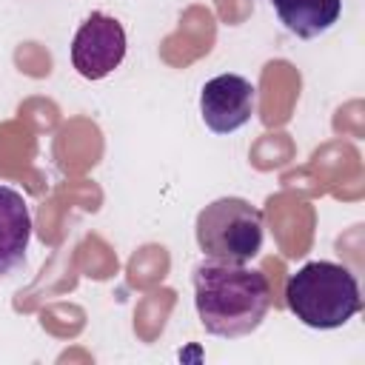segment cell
<instances>
[{"label": "cell", "instance_id": "3", "mask_svg": "<svg viewBox=\"0 0 365 365\" xmlns=\"http://www.w3.org/2000/svg\"><path fill=\"white\" fill-rule=\"evenodd\" d=\"M194 234L205 259L245 265L262 251L265 217L242 197H220L197 214Z\"/></svg>", "mask_w": 365, "mask_h": 365}, {"label": "cell", "instance_id": "6", "mask_svg": "<svg viewBox=\"0 0 365 365\" xmlns=\"http://www.w3.org/2000/svg\"><path fill=\"white\" fill-rule=\"evenodd\" d=\"M29 242H31L29 202L17 188L0 182V277H9L26 265Z\"/></svg>", "mask_w": 365, "mask_h": 365}, {"label": "cell", "instance_id": "2", "mask_svg": "<svg viewBox=\"0 0 365 365\" xmlns=\"http://www.w3.org/2000/svg\"><path fill=\"white\" fill-rule=\"evenodd\" d=\"M288 311L308 328L331 331L342 328L362 311L356 277L331 259H311L297 268L285 282Z\"/></svg>", "mask_w": 365, "mask_h": 365}, {"label": "cell", "instance_id": "1", "mask_svg": "<svg viewBox=\"0 0 365 365\" xmlns=\"http://www.w3.org/2000/svg\"><path fill=\"white\" fill-rule=\"evenodd\" d=\"M194 305L211 336L240 339L262 325L271 308V282L257 268L202 259L194 268Z\"/></svg>", "mask_w": 365, "mask_h": 365}, {"label": "cell", "instance_id": "7", "mask_svg": "<svg viewBox=\"0 0 365 365\" xmlns=\"http://www.w3.org/2000/svg\"><path fill=\"white\" fill-rule=\"evenodd\" d=\"M271 6L279 23L302 40L325 34L342 11V0H271Z\"/></svg>", "mask_w": 365, "mask_h": 365}, {"label": "cell", "instance_id": "4", "mask_svg": "<svg viewBox=\"0 0 365 365\" xmlns=\"http://www.w3.org/2000/svg\"><path fill=\"white\" fill-rule=\"evenodd\" d=\"M125 29L106 11H91L71 40V66L86 80H103L125 60Z\"/></svg>", "mask_w": 365, "mask_h": 365}, {"label": "cell", "instance_id": "5", "mask_svg": "<svg viewBox=\"0 0 365 365\" xmlns=\"http://www.w3.org/2000/svg\"><path fill=\"white\" fill-rule=\"evenodd\" d=\"M257 111V86L242 74H217L200 91L202 123L214 134L242 128Z\"/></svg>", "mask_w": 365, "mask_h": 365}]
</instances>
